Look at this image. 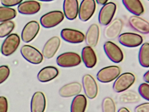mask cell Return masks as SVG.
<instances>
[{
  "mask_svg": "<svg viewBox=\"0 0 149 112\" xmlns=\"http://www.w3.org/2000/svg\"><path fill=\"white\" fill-rule=\"evenodd\" d=\"M135 79V76L132 73L127 72L122 74L114 82L113 90L117 93L124 92L133 85Z\"/></svg>",
  "mask_w": 149,
  "mask_h": 112,
  "instance_id": "6da1fadb",
  "label": "cell"
},
{
  "mask_svg": "<svg viewBox=\"0 0 149 112\" xmlns=\"http://www.w3.org/2000/svg\"><path fill=\"white\" fill-rule=\"evenodd\" d=\"M64 19V15L60 10H54L43 15L40 22L42 27L47 29L53 28L61 23Z\"/></svg>",
  "mask_w": 149,
  "mask_h": 112,
  "instance_id": "7a4b0ae2",
  "label": "cell"
},
{
  "mask_svg": "<svg viewBox=\"0 0 149 112\" xmlns=\"http://www.w3.org/2000/svg\"><path fill=\"white\" fill-rule=\"evenodd\" d=\"M81 60L77 53L74 52H66L59 55L56 59V63L59 66L63 67H71L79 65Z\"/></svg>",
  "mask_w": 149,
  "mask_h": 112,
  "instance_id": "3957f363",
  "label": "cell"
},
{
  "mask_svg": "<svg viewBox=\"0 0 149 112\" xmlns=\"http://www.w3.org/2000/svg\"><path fill=\"white\" fill-rule=\"evenodd\" d=\"M123 26V23L120 18L114 19L104 28V36L108 40H115L120 35Z\"/></svg>",
  "mask_w": 149,
  "mask_h": 112,
  "instance_id": "277c9868",
  "label": "cell"
},
{
  "mask_svg": "<svg viewBox=\"0 0 149 112\" xmlns=\"http://www.w3.org/2000/svg\"><path fill=\"white\" fill-rule=\"evenodd\" d=\"M121 70L116 66H111L100 70L97 74V80L102 83H109L118 78Z\"/></svg>",
  "mask_w": 149,
  "mask_h": 112,
  "instance_id": "5b68a950",
  "label": "cell"
},
{
  "mask_svg": "<svg viewBox=\"0 0 149 112\" xmlns=\"http://www.w3.org/2000/svg\"><path fill=\"white\" fill-rule=\"evenodd\" d=\"M22 57L31 64H38L43 60L42 54L36 48L30 45H24L21 49Z\"/></svg>",
  "mask_w": 149,
  "mask_h": 112,
  "instance_id": "8992f818",
  "label": "cell"
},
{
  "mask_svg": "<svg viewBox=\"0 0 149 112\" xmlns=\"http://www.w3.org/2000/svg\"><path fill=\"white\" fill-rule=\"evenodd\" d=\"M20 43V38L17 34L9 35L4 40L1 46V53L5 56H10L18 49Z\"/></svg>",
  "mask_w": 149,
  "mask_h": 112,
  "instance_id": "52a82bcc",
  "label": "cell"
},
{
  "mask_svg": "<svg viewBox=\"0 0 149 112\" xmlns=\"http://www.w3.org/2000/svg\"><path fill=\"white\" fill-rule=\"evenodd\" d=\"M116 5L114 3H107L101 9L98 15V21L101 25L106 26L110 23L116 12Z\"/></svg>",
  "mask_w": 149,
  "mask_h": 112,
  "instance_id": "ba28073f",
  "label": "cell"
},
{
  "mask_svg": "<svg viewBox=\"0 0 149 112\" xmlns=\"http://www.w3.org/2000/svg\"><path fill=\"white\" fill-rule=\"evenodd\" d=\"M104 50L107 57L112 62L119 63L123 61V54L122 50L112 42H105L104 45Z\"/></svg>",
  "mask_w": 149,
  "mask_h": 112,
  "instance_id": "9c48e42d",
  "label": "cell"
},
{
  "mask_svg": "<svg viewBox=\"0 0 149 112\" xmlns=\"http://www.w3.org/2000/svg\"><path fill=\"white\" fill-rule=\"evenodd\" d=\"M96 8L94 0H84L81 2L78 10L79 18L82 22H86L92 16Z\"/></svg>",
  "mask_w": 149,
  "mask_h": 112,
  "instance_id": "30bf717a",
  "label": "cell"
},
{
  "mask_svg": "<svg viewBox=\"0 0 149 112\" xmlns=\"http://www.w3.org/2000/svg\"><path fill=\"white\" fill-rule=\"evenodd\" d=\"M82 84L87 97L90 99H95L98 92L97 84L95 79L90 74H85L82 78Z\"/></svg>",
  "mask_w": 149,
  "mask_h": 112,
  "instance_id": "8fae6325",
  "label": "cell"
},
{
  "mask_svg": "<svg viewBox=\"0 0 149 112\" xmlns=\"http://www.w3.org/2000/svg\"><path fill=\"white\" fill-rule=\"evenodd\" d=\"M40 29L39 23L35 21H30L26 24L22 32V39L26 43L31 42L36 37Z\"/></svg>",
  "mask_w": 149,
  "mask_h": 112,
  "instance_id": "7c38bea8",
  "label": "cell"
},
{
  "mask_svg": "<svg viewBox=\"0 0 149 112\" xmlns=\"http://www.w3.org/2000/svg\"><path fill=\"white\" fill-rule=\"evenodd\" d=\"M119 43L124 46L129 47H135L140 45L143 43L142 37L136 33H123L118 37Z\"/></svg>",
  "mask_w": 149,
  "mask_h": 112,
  "instance_id": "4fadbf2b",
  "label": "cell"
},
{
  "mask_svg": "<svg viewBox=\"0 0 149 112\" xmlns=\"http://www.w3.org/2000/svg\"><path fill=\"white\" fill-rule=\"evenodd\" d=\"M61 39L58 36H54L49 38L45 43L42 49V56L47 59H51L54 57L59 49Z\"/></svg>",
  "mask_w": 149,
  "mask_h": 112,
  "instance_id": "5bb4252c",
  "label": "cell"
},
{
  "mask_svg": "<svg viewBox=\"0 0 149 112\" xmlns=\"http://www.w3.org/2000/svg\"><path fill=\"white\" fill-rule=\"evenodd\" d=\"M61 35L64 41L71 43H81L85 39V36L82 32L72 29H63Z\"/></svg>",
  "mask_w": 149,
  "mask_h": 112,
  "instance_id": "9a60e30c",
  "label": "cell"
},
{
  "mask_svg": "<svg viewBox=\"0 0 149 112\" xmlns=\"http://www.w3.org/2000/svg\"><path fill=\"white\" fill-rule=\"evenodd\" d=\"M81 90L82 85L80 83L73 82L62 87L59 90V94L63 98H69L78 95Z\"/></svg>",
  "mask_w": 149,
  "mask_h": 112,
  "instance_id": "2e32d148",
  "label": "cell"
},
{
  "mask_svg": "<svg viewBox=\"0 0 149 112\" xmlns=\"http://www.w3.org/2000/svg\"><path fill=\"white\" fill-rule=\"evenodd\" d=\"M129 24L136 31L143 34L149 32V24L147 21L137 16H132L129 18Z\"/></svg>",
  "mask_w": 149,
  "mask_h": 112,
  "instance_id": "e0dca14e",
  "label": "cell"
},
{
  "mask_svg": "<svg viewBox=\"0 0 149 112\" xmlns=\"http://www.w3.org/2000/svg\"><path fill=\"white\" fill-rule=\"evenodd\" d=\"M63 11L67 19L73 20L78 14L79 4L77 0H65L63 2Z\"/></svg>",
  "mask_w": 149,
  "mask_h": 112,
  "instance_id": "ac0fdd59",
  "label": "cell"
},
{
  "mask_svg": "<svg viewBox=\"0 0 149 112\" xmlns=\"http://www.w3.org/2000/svg\"><path fill=\"white\" fill-rule=\"evenodd\" d=\"M46 107L45 95L41 92L35 93L31 102V112H44Z\"/></svg>",
  "mask_w": 149,
  "mask_h": 112,
  "instance_id": "d6986e66",
  "label": "cell"
},
{
  "mask_svg": "<svg viewBox=\"0 0 149 112\" xmlns=\"http://www.w3.org/2000/svg\"><path fill=\"white\" fill-rule=\"evenodd\" d=\"M40 4L36 1H26L19 4V12L22 15H34L38 13L40 9Z\"/></svg>",
  "mask_w": 149,
  "mask_h": 112,
  "instance_id": "ffe728a7",
  "label": "cell"
},
{
  "mask_svg": "<svg viewBox=\"0 0 149 112\" xmlns=\"http://www.w3.org/2000/svg\"><path fill=\"white\" fill-rule=\"evenodd\" d=\"M99 29L97 24H93L89 27L85 36L86 44L89 47H95L98 43Z\"/></svg>",
  "mask_w": 149,
  "mask_h": 112,
  "instance_id": "44dd1931",
  "label": "cell"
},
{
  "mask_svg": "<svg viewBox=\"0 0 149 112\" xmlns=\"http://www.w3.org/2000/svg\"><path fill=\"white\" fill-rule=\"evenodd\" d=\"M59 71L56 67L47 66L42 69L37 75L38 80L42 82L50 81L58 76Z\"/></svg>",
  "mask_w": 149,
  "mask_h": 112,
  "instance_id": "7402d4cb",
  "label": "cell"
},
{
  "mask_svg": "<svg viewBox=\"0 0 149 112\" xmlns=\"http://www.w3.org/2000/svg\"><path fill=\"white\" fill-rule=\"evenodd\" d=\"M82 58L86 67L92 68L95 66L97 61L96 55L91 47H84L82 50Z\"/></svg>",
  "mask_w": 149,
  "mask_h": 112,
  "instance_id": "603a6c76",
  "label": "cell"
},
{
  "mask_svg": "<svg viewBox=\"0 0 149 112\" xmlns=\"http://www.w3.org/2000/svg\"><path fill=\"white\" fill-rule=\"evenodd\" d=\"M122 2L125 8L135 16L140 15L143 13V7L140 1L123 0Z\"/></svg>",
  "mask_w": 149,
  "mask_h": 112,
  "instance_id": "cb8c5ba5",
  "label": "cell"
},
{
  "mask_svg": "<svg viewBox=\"0 0 149 112\" xmlns=\"http://www.w3.org/2000/svg\"><path fill=\"white\" fill-rule=\"evenodd\" d=\"M118 100L120 103L123 104H133L139 102L140 98L136 92L128 90L124 91L119 95Z\"/></svg>",
  "mask_w": 149,
  "mask_h": 112,
  "instance_id": "d4e9b609",
  "label": "cell"
},
{
  "mask_svg": "<svg viewBox=\"0 0 149 112\" xmlns=\"http://www.w3.org/2000/svg\"><path fill=\"white\" fill-rule=\"evenodd\" d=\"M87 99L83 94H78L73 99L70 107L71 112H84L87 106Z\"/></svg>",
  "mask_w": 149,
  "mask_h": 112,
  "instance_id": "484cf974",
  "label": "cell"
},
{
  "mask_svg": "<svg viewBox=\"0 0 149 112\" xmlns=\"http://www.w3.org/2000/svg\"><path fill=\"white\" fill-rule=\"evenodd\" d=\"M139 64L144 67L149 66V44L145 43L140 47L139 53Z\"/></svg>",
  "mask_w": 149,
  "mask_h": 112,
  "instance_id": "4316f807",
  "label": "cell"
},
{
  "mask_svg": "<svg viewBox=\"0 0 149 112\" xmlns=\"http://www.w3.org/2000/svg\"><path fill=\"white\" fill-rule=\"evenodd\" d=\"M17 15L14 9L6 7H0V22L11 21Z\"/></svg>",
  "mask_w": 149,
  "mask_h": 112,
  "instance_id": "83f0119b",
  "label": "cell"
},
{
  "mask_svg": "<svg viewBox=\"0 0 149 112\" xmlns=\"http://www.w3.org/2000/svg\"><path fill=\"white\" fill-rule=\"evenodd\" d=\"M15 27L13 21H8L0 24V38H4L9 36Z\"/></svg>",
  "mask_w": 149,
  "mask_h": 112,
  "instance_id": "f1b7e54d",
  "label": "cell"
},
{
  "mask_svg": "<svg viewBox=\"0 0 149 112\" xmlns=\"http://www.w3.org/2000/svg\"><path fill=\"white\" fill-rule=\"evenodd\" d=\"M102 112H116L115 102L110 97H107L103 100L102 104Z\"/></svg>",
  "mask_w": 149,
  "mask_h": 112,
  "instance_id": "f546056e",
  "label": "cell"
},
{
  "mask_svg": "<svg viewBox=\"0 0 149 112\" xmlns=\"http://www.w3.org/2000/svg\"><path fill=\"white\" fill-rule=\"evenodd\" d=\"M139 94L145 99L149 100V85L147 83H142L138 88Z\"/></svg>",
  "mask_w": 149,
  "mask_h": 112,
  "instance_id": "4dcf8cb0",
  "label": "cell"
},
{
  "mask_svg": "<svg viewBox=\"0 0 149 112\" xmlns=\"http://www.w3.org/2000/svg\"><path fill=\"white\" fill-rule=\"evenodd\" d=\"M10 73V69L7 66H0V84H2L7 79Z\"/></svg>",
  "mask_w": 149,
  "mask_h": 112,
  "instance_id": "1f68e13d",
  "label": "cell"
},
{
  "mask_svg": "<svg viewBox=\"0 0 149 112\" xmlns=\"http://www.w3.org/2000/svg\"><path fill=\"white\" fill-rule=\"evenodd\" d=\"M8 102L4 96H0V112H8Z\"/></svg>",
  "mask_w": 149,
  "mask_h": 112,
  "instance_id": "d6a6232c",
  "label": "cell"
},
{
  "mask_svg": "<svg viewBox=\"0 0 149 112\" xmlns=\"http://www.w3.org/2000/svg\"><path fill=\"white\" fill-rule=\"evenodd\" d=\"M22 0H2L1 3L4 7H8L16 6L22 2Z\"/></svg>",
  "mask_w": 149,
  "mask_h": 112,
  "instance_id": "836d02e7",
  "label": "cell"
},
{
  "mask_svg": "<svg viewBox=\"0 0 149 112\" xmlns=\"http://www.w3.org/2000/svg\"><path fill=\"white\" fill-rule=\"evenodd\" d=\"M134 112H149V103L146 102L135 107Z\"/></svg>",
  "mask_w": 149,
  "mask_h": 112,
  "instance_id": "e575fe53",
  "label": "cell"
},
{
  "mask_svg": "<svg viewBox=\"0 0 149 112\" xmlns=\"http://www.w3.org/2000/svg\"><path fill=\"white\" fill-rule=\"evenodd\" d=\"M143 79L148 84L149 82V71H147L143 75Z\"/></svg>",
  "mask_w": 149,
  "mask_h": 112,
  "instance_id": "d590c367",
  "label": "cell"
},
{
  "mask_svg": "<svg viewBox=\"0 0 149 112\" xmlns=\"http://www.w3.org/2000/svg\"><path fill=\"white\" fill-rule=\"evenodd\" d=\"M96 2L98 4L104 5V4L107 3L108 0H97Z\"/></svg>",
  "mask_w": 149,
  "mask_h": 112,
  "instance_id": "8d00e7d4",
  "label": "cell"
},
{
  "mask_svg": "<svg viewBox=\"0 0 149 112\" xmlns=\"http://www.w3.org/2000/svg\"><path fill=\"white\" fill-rule=\"evenodd\" d=\"M118 112H130V111L125 107H122L118 109Z\"/></svg>",
  "mask_w": 149,
  "mask_h": 112,
  "instance_id": "74e56055",
  "label": "cell"
}]
</instances>
